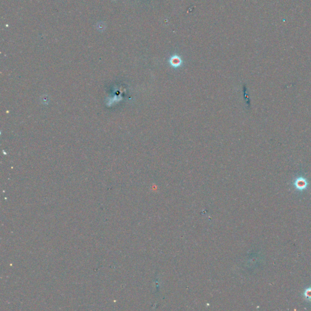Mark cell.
<instances>
[{
    "mask_svg": "<svg viewBox=\"0 0 311 311\" xmlns=\"http://www.w3.org/2000/svg\"><path fill=\"white\" fill-rule=\"evenodd\" d=\"M307 181L302 178L297 179L295 182V185L298 189L303 190L307 186Z\"/></svg>",
    "mask_w": 311,
    "mask_h": 311,
    "instance_id": "cell-1",
    "label": "cell"
},
{
    "mask_svg": "<svg viewBox=\"0 0 311 311\" xmlns=\"http://www.w3.org/2000/svg\"><path fill=\"white\" fill-rule=\"evenodd\" d=\"M180 60L179 59V58H173L171 60V65L173 66V67H178L180 64Z\"/></svg>",
    "mask_w": 311,
    "mask_h": 311,
    "instance_id": "cell-2",
    "label": "cell"
},
{
    "mask_svg": "<svg viewBox=\"0 0 311 311\" xmlns=\"http://www.w3.org/2000/svg\"><path fill=\"white\" fill-rule=\"evenodd\" d=\"M304 295L308 300H311V288H309L306 290L304 292Z\"/></svg>",
    "mask_w": 311,
    "mask_h": 311,
    "instance_id": "cell-3",
    "label": "cell"
}]
</instances>
